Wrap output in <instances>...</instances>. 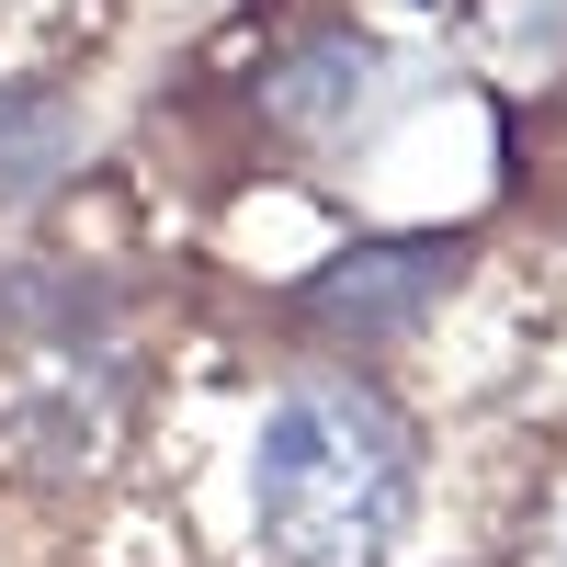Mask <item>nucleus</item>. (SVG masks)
<instances>
[{
	"label": "nucleus",
	"mask_w": 567,
	"mask_h": 567,
	"mask_svg": "<svg viewBox=\"0 0 567 567\" xmlns=\"http://www.w3.org/2000/svg\"><path fill=\"white\" fill-rule=\"evenodd\" d=\"M352 91H363V45L329 34V45H296V58L261 80V114H272L284 136H329V125L352 114Z\"/></svg>",
	"instance_id": "3"
},
{
	"label": "nucleus",
	"mask_w": 567,
	"mask_h": 567,
	"mask_svg": "<svg viewBox=\"0 0 567 567\" xmlns=\"http://www.w3.org/2000/svg\"><path fill=\"white\" fill-rule=\"evenodd\" d=\"M58 171H69V114L45 91H0V194H34Z\"/></svg>",
	"instance_id": "4"
},
{
	"label": "nucleus",
	"mask_w": 567,
	"mask_h": 567,
	"mask_svg": "<svg viewBox=\"0 0 567 567\" xmlns=\"http://www.w3.org/2000/svg\"><path fill=\"white\" fill-rule=\"evenodd\" d=\"M545 567H567V534H556V545H545Z\"/></svg>",
	"instance_id": "5"
},
{
	"label": "nucleus",
	"mask_w": 567,
	"mask_h": 567,
	"mask_svg": "<svg viewBox=\"0 0 567 567\" xmlns=\"http://www.w3.org/2000/svg\"><path fill=\"white\" fill-rule=\"evenodd\" d=\"M454 272H465V239H352V250H329L296 284V307L318 329H341V341H374V329L432 318V296Z\"/></svg>",
	"instance_id": "2"
},
{
	"label": "nucleus",
	"mask_w": 567,
	"mask_h": 567,
	"mask_svg": "<svg viewBox=\"0 0 567 567\" xmlns=\"http://www.w3.org/2000/svg\"><path fill=\"white\" fill-rule=\"evenodd\" d=\"M420 499V432L363 374H296L261 409L250 523L272 567H386Z\"/></svg>",
	"instance_id": "1"
}]
</instances>
